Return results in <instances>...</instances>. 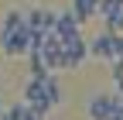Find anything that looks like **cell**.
I'll return each mask as SVG.
<instances>
[{
	"label": "cell",
	"instance_id": "6da1fadb",
	"mask_svg": "<svg viewBox=\"0 0 123 120\" xmlns=\"http://www.w3.org/2000/svg\"><path fill=\"white\" fill-rule=\"evenodd\" d=\"M89 55L103 58V62H113V58L123 55V34L120 31H103L99 38L89 41Z\"/></svg>",
	"mask_w": 123,
	"mask_h": 120
},
{
	"label": "cell",
	"instance_id": "7a4b0ae2",
	"mask_svg": "<svg viewBox=\"0 0 123 120\" xmlns=\"http://www.w3.org/2000/svg\"><path fill=\"white\" fill-rule=\"evenodd\" d=\"M44 76H48V72H44ZM44 76H31L27 79V86H24V107H31L41 117H48L51 100H48V93H44Z\"/></svg>",
	"mask_w": 123,
	"mask_h": 120
},
{
	"label": "cell",
	"instance_id": "3957f363",
	"mask_svg": "<svg viewBox=\"0 0 123 120\" xmlns=\"http://www.w3.org/2000/svg\"><path fill=\"white\" fill-rule=\"evenodd\" d=\"M113 103H116V89H113V93H96L89 100V107H86L89 120H106L113 113Z\"/></svg>",
	"mask_w": 123,
	"mask_h": 120
},
{
	"label": "cell",
	"instance_id": "277c9868",
	"mask_svg": "<svg viewBox=\"0 0 123 120\" xmlns=\"http://www.w3.org/2000/svg\"><path fill=\"white\" fill-rule=\"evenodd\" d=\"M51 31L58 34V38H72V34H82V21L75 17L72 10H58L55 14V27Z\"/></svg>",
	"mask_w": 123,
	"mask_h": 120
},
{
	"label": "cell",
	"instance_id": "5b68a950",
	"mask_svg": "<svg viewBox=\"0 0 123 120\" xmlns=\"http://www.w3.org/2000/svg\"><path fill=\"white\" fill-rule=\"evenodd\" d=\"M24 21H27V27H31V31H38V34H48L51 27H55V10H44V7H38V10L24 14Z\"/></svg>",
	"mask_w": 123,
	"mask_h": 120
},
{
	"label": "cell",
	"instance_id": "8992f818",
	"mask_svg": "<svg viewBox=\"0 0 123 120\" xmlns=\"http://www.w3.org/2000/svg\"><path fill=\"white\" fill-rule=\"evenodd\" d=\"M72 14L79 21H89L92 14H99V0H72Z\"/></svg>",
	"mask_w": 123,
	"mask_h": 120
},
{
	"label": "cell",
	"instance_id": "52a82bcc",
	"mask_svg": "<svg viewBox=\"0 0 123 120\" xmlns=\"http://www.w3.org/2000/svg\"><path fill=\"white\" fill-rule=\"evenodd\" d=\"M44 93H48V100H51V107H58V103L62 100H65V89H62V82L51 76V72H48V76H44Z\"/></svg>",
	"mask_w": 123,
	"mask_h": 120
},
{
	"label": "cell",
	"instance_id": "ba28073f",
	"mask_svg": "<svg viewBox=\"0 0 123 120\" xmlns=\"http://www.w3.org/2000/svg\"><path fill=\"white\" fill-rule=\"evenodd\" d=\"M0 113H4V100H0Z\"/></svg>",
	"mask_w": 123,
	"mask_h": 120
}]
</instances>
